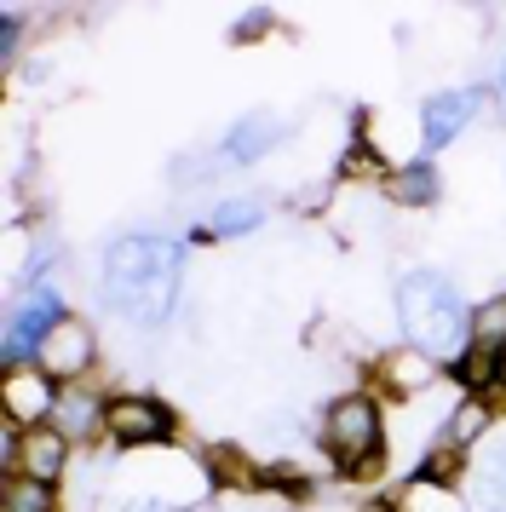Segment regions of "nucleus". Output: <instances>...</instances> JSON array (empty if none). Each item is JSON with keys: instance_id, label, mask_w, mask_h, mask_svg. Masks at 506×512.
<instances>
[{"instance_id": "f257e3e1", "label": "nucleus", "mask_w": 506, "mask_h": 512, "mask_svg": "<svg viewBox=\"0 0 506 512\" xmlns=\"http://www.w3.org/2000/svg\"><path fill=\"white\" fill-rule=\"evenodd\" d=\"M179 282H184L179 242L156 231H133L110 242L104 271H98V294L115 317H127L138 328H161L179 311Z\"/></svg>"}, {"instance_id": "f03ea898", "label": "nucleus", "mask_w": 506, "mask_h": 512, "mask_svg": "<svg viewBox=\"0 0 506 512\" xmlns=\"http://www.w3.org/2000/svg\"><path fill=\"white\" fill-rule=\"evenodd\" d=\"M397 323L409 334V346L426 357V363H460L466 346H472V328L478 317L466 311V294L443 271H409L397 282Z\"/></svg>"}, {"instance_id": "7ed1b4c3", "label": "nucleus", "mask_w": 506, "mask_h": 512, "mask_svg": "<svg viewBox=\"0 0 506 512\" xmlns=\"http://www.w3.org/2000/svg\"><path fill=\"white\" fill-rule=\"evenodd\" d=\"M69 317V305L58 288H46V282H29L18 300H12V311H6V340H0V351H6V369H35L41 363L46 340L58 334V323Z\"/></svg>"}, {"instance_id": "20e7f679", "label": "nucleus", "mask_w": 506, "mask_h": 512, "mask_svg": "<svg viewBox=\"0 0 506 512\" xmlns=\"http://www.w3.org/2000/svg\"><path fill=\"white\" fill-rule=\"evenodd\" d=\"M322 438H328V455L340 461V472H351V478L374 472L380 466V443H386L380 403L374 397H340L328 409V420H322Z\"/></svg>"}, {"instance_id": "39448f33", "label": "nucleus", "mask_w": 506, "mask_h": 512, "mask_svg": "<svg viewBox=\"0 0 506 512\" xmlns=\"http://www.w3.org/2000/svg\"><path fill=\"white\" fill-rule=\"evenodd\" d=\"M104 432H110L121 449H144V443H167L179 432V420H173V409L156 403V397H115Z\"/></svg>"}, {"instance_id": "423d86ee", "label": "nucleus", "mask_w": 506, "mask_h": 512, "mask_svg": "<svg viewBox=\"0 0 506 512\" xmlns=\"http://www.w3.org/2000/svg\"><path fill=\"white\" fill-rule=\"evenodd\" d=\"M483 110V87H449V93H432L426 98V110H420V139L426 150H443V144H455Z\"/></svg>"}, {"instance_id": "0eeeda50", "label": "nucleus", "mask_w": 506, "mask_h": 512, "mask_svg": "<svg viewBox=\"0 0 506 512\" xmlns=\"http://www.w3.org/2000/svg\"><path fill=\"white\" fill-rule=\"evenodd\" d=\"M0 397H6V420L12 426H41L46 415H58V380L35 363V369H6V386H0Z\"/></svg>"}, {"instance_id": "6e6552de", "label": "nucleus", "mask_w": 506, "mask_h": 512, "mask_svg": "<svg viewBox=\"0 0 506 512\" xmlns=\"http://www.w3.org/2000/svg\"><path fill=\"white\" fill-rule=\"evenodd\" d=\"M282 139H288L282 116H271V110H253V116H242L236 127H225V139H219V150H213V162L253 167V162H265Z\"/></svg>"}, {"instance_id": "1a4fd4ad", "label": "nucleus", "mask_w": 506, "mask_h": 512, "mask_svg": "<svg viewBox=\"0 0 506 512\" xmlns=\"http://www.w3.org/2000/svg\"><path fill=\"white\" fill-rule=\"evenodd\" d=\"M92 363V328L69 311L64 323H58V334L46 340V351H41V369L52 374V380H69V374H81Z\"/></svg>"}, {"instance_id": "9d476101", "label": "nucleus", "mask_w": 506, "mask_h": 512, "mask_svg": "<svg viewBox=\"0 0 506 512\" xmlns=\"http://www.w3.org/2000/svg\"><path fill=\"white\" fill-rule=\"evenodd\" d=\"M69 461V438L58 432V426H29L18 443V472H29V478H41V484H52L58 472H64Z\"/></svg>"}, {"instance_id": "9b49d317", "label": "nucleus", "mask_w": 506, "mask_h": 512, "mask_svg": "<svg viewBox=\"0 0 506 512\" xmlns=\"http://www.w3.org/2000/svg\"><path fill=\"white\" fill-rule=\"evenodd\" d=\"M104 420H110V403H104V397L64 392V397H58V415H52V426L75 443V438H98V432H104Z\"/></svg>"}, {"instance_id": "f8f14e48", "label": "nucleus", "mask_w": 506, "mask_h": 512, "mask_svg": "<svg viewBox=\"0 0 506 512\" xmlns=\"http://www.w3.org/2000/svg\"><path fill=\"white\" fill-rule=\"evenodd\" d=\"M259 219H265L259 196H230V202H219L207 213V236H248V231H259Z\"/></svg>"}, {"instance_id": "ddd939ff", "label": "nucleus", "mask_w": 506, "mask_h": 512, "mask_svg": "<svg viewBox=\"0 0 506 512\" xmlns=\"http://www.w3.org/2000/svg\"><path fill=\"white\" fill-rule=\"evenodd\" d=\"M437 167L432 162H409L391 173V202H403V208H426V202H437Z\"/></svg>"}, {"instance_id": "4468645a", "label": "nucleus", "mask_w": 506, "mask_h": 512, "mask_svg": "<svg viewBox=\"0 0 506 512\" xmlns=\"http://www.w3.org/2000/svg\"><path fill=\"white\" fill-rule=\"evenodd\" d=\"M483 426H489V403H478V397H466V403H455V420L443 426V438H437V449H449V455H460V449H472V443L483 438Z\"/></svg>"}, {"instance_id": "2eb2a0df", "label": "nucleus", "mask_w": 506, "mask_h": 512, "mask_svg": "<svg viewBox=\"0 0 506 512\" xmlns=\"http://www.w3.org/2000/svg\"><path fill=\"white\" fill-rule=\"evenodd\" d=\"M0 507L6 512H52V484L41 478H29V472H6V495H0Z\"/></svg>"}, {"instance_id": "dca6fc26", "label": "nucleus", "mask_w": 506, "mask_h": 512, "mask_svg": "<svg viewBox=\"0 0 506 512\" xmlns=\"http://www.w3.org/2000/svg\"><path fill=\"white\" fill-rule=\"evenodd\" d=\"M478 501H483V512H506V443L483 455V466H478Z\"/></svg>"}, {"instance_id": "f3484780", "label": "nucleus", "mask_w": 506, "mask_h": 512, "mask_svg": "<svg viewBox=\"0 0 506 512\" xmlns=\"http://www.w3.org/2000/svg\"><path fill=\"white\" fill-rule=\"evenodd\" d=\"M495 392H506V351H501V369H495Z\"/></svg>"}, {"instance_id": "a211bd4d", "label": "nucleus", "mask_w": 506, "mask_h": 512, "mask_svg": "<svg viewBox=\"0 0 506 512\" xmlns=\"http://www.w3.org/2000/svg\"><path fill=\"white\" fill-rule=\"evenodd\" d=\"M501 110H506V64H501Z\"/></svg>"}]
</instances>
